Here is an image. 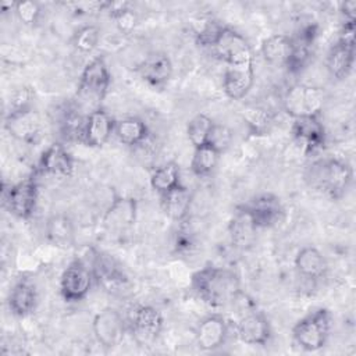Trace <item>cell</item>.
I'll return each mask as SVG.
<instances>
[{"label":"cell","instance_id":"cell-14","mask_svg":"<svg viewBox=\"0 0 356 356\" xmlns=\"http://www.w3.org/2000/svg\"><path fill=\"white\" fill-rule=\"evenodd\" d=\"M291 134L307 154L318 152L325 145V129L320 117L293 118Z\"/></svg>","mask_w":356,"mask_h":356},{"label":"cell","instance_id":"cell-22","mask_svg":"<svg viewBox=\"0 0 356 356\" xmlns=\"http://www.w3.org/2000/svg\"><path fill=\"white\" fill-rule=\"evenodd\" d=\"M93 277L102 284V286L113 293L124 291L125 285L128 284L127 277L122 274L118 267H115L108 259L97 253L93 260V267H92Z\"/></svg>","mask_w":356,"mask_h":356},{"label":"cell","instance_id":"cell-33","mask_svg":"<svg viewBox=\"0 0 356 356\" xmlns=\"http://www.w3.org/2000/svg\"><path fill=\"white\" fill-rule=\"evenodd\" d=\"M100 31L95 25L81 26L72 36L74 47L81 53H90L99 43Z\"/></svg>","mask_w":356,"mask_h":356},{"label":"cell","instance_id":"cell-26","mask_svg":"<svg viewBox=\"0 0 356 356\" xmlns=\"http://www.w3.org/2000/svg\"><path fill=\"white\" fill-rule=\"evenodd\" d=\"M46 238L57 248H70L75 241V229L70 217L65 214L51 216L46 222Z\"/></svg>","mask_w":356,"mask_h":356},{"label":"cell","instance_id":"cell-12","mask_svg":"<svg viewBox=\"0 0 356 356\" xmlns=\"http://www.w3.org/2000/svg\"><path fill=\"white\" fill-rule=\"evenodd\" d=\"M236 337L246 345L264 346L271 339V327L267 317L256 309H245L235 325Z\"/></svg>","mask_w":356,"mask_h":356},{"label":"cell","instance_id":"cell-27","mask_svg":"<svg viewBox=\"0 0 356 356\" xmlns=\"http://www.w3.org/2000/svg\"><path fill=\"white\" fill-rule=\"evenodd\" d=\"M292 42L286 35H271L261 42V56L264 60L275 67H285L291 54Z\"/></svg>","mask_w":356,"mask_h":356},{"label":"cell","instance_id":"cell-37","mask_svg":"<svg viewBox=\"0 0 356 356\" xmlns=\"http://www.w3.org/2000/svg\"><path fill=\"white\" fill-rule=\"evenodd\" d=\"M232 134L225 125H220L214 122V127L211 129V134L209 136V145L216 147L220 153H222L231 143Z\"/></svg>","mask_w":356,"mask_h":356},{"label":"cell","instance_id":"cell-17","mask_svg":"<svg viewBox=\"0 0 356 356\" xmlns=\"http://www.w3.org/2000/svg\"><path fill=\"white\" fill-rule=\"evenodd\" d=\"M140 78L153 88H164L172 76V63L163 51H153L136 68Z\"/></svg>","mask_w":356,"mask_h":356},{"label":"cell","instance_id":"cell-15","mask_svg":"<svg viewBox=\"0 0 356 356\" xmlns=\"http://www.w3.org/2000/svg\"><path fill=\"white\" fill-rule=\"evenodd\" d=\"M114 118L103 108H95L86 115L81 142L90 147H102L114 134Z\"/></svg>","mask_w":356,"mask_h":356},{"label":"cell","instance_id":"cell-24","mask_svg":"<svg viewBox=\"0 0 356 356\" xmlns=\"http://www.w3.org/2000/svg\"><path fill=\"white\" fill-rule=\"evenodd\" d=\"M355 61V46L337 40L327 54V70L335 79H343L352 71Z\"/></svg>","mask_w":356,"mask_h":356},{"label":"cell","instance_id":"cell-35","mask_svg":"<svg viewBox=\"0 0 356 356\" xmlns=\"http://www.w3.org/2000/svg\"><path fill=\"white\" fill-rule=\"evenodd\" d=\"M40 6L36 1L25 0V1H17L14 13L17 14L18 19L25 25H33L38 22L40 17Z\"/></svg>","mask_w":356,"mask_h":356},{"label":"cell","instance_id":"cell-19","mask_svg":"<svg viewBox=\"0 0 356 356\" xmlns=\"http://www.w3.org/2000/svg\"><path fill=\"white\" fill-rule=\"evenodd\" d=\"M192 195L182 184L160 195V206L163 213L172 221L181 222L186 218L191 209Z\"/></svg>","mask_w":356,"mask_h":356},{"label":"cell","instance_id":"cell-5","mask_svg":"<svg viewBox=\"0 0 356 356\" xmlns=\"http://www.w3.org/2000/svg\"><path fill=\"white\" fill-rule=\"evenodd\" d=\"M325 95L321 88L296 83L286 89L282 106L288 115L292 118L302 117H320L324 108Z\"/></svg>","mask_w":356,"mask_h":356},{"label":"cell","instance_id":"cell-20","mask_svg":"<svg viewBox=\"0 0 356 356\" xmlns=\"http://www.w3.org/2000/svg\"><path fill=\"white\" fill-rule=\"evenodd\" d=\"M136 202L132 197L115 196L104 214V224L110 229H125L135 222Z\"/></svg>","mask_w":356,"mask_h":356},{"label":"cell","instance_id":"cell-21","mask_svg":"<svg viewBox=\"0 0 356 356\" xmlns=\"http://www.w3.org/2000/svg\"><path fill=\"white\" fill-rule=\"evenodd\" d=\"M295 268L306 280L317 281L327 274V260L314 246L302 248L295 256Z\"/></svg>","mask_w":356,"mask_h":356},{"label":"cell","instance_id":"cell-18","mask_svg":"<svg viewBox=\"0 0 356 356\" xmlns=\"http://www.w3.org/2000/svg\"><path fill=\"white\" fill-rule=\"evenodd\" d=\"M39 168L49 175L70 177L74 171V159L63 145L53 143L42 153Z\"/></svg>","mask_w":356,"mask_h":356},{"label":"cell","instance_id":"cell-31","mask_svg":"<svg viewBox=\"0 0 356 356\" xmlns=\"http://www.w3.org/2000/svg\"><path fill=\"white\" fill-rule=\"evenodd\" d=\"M214 127V121L206 114H196L188 121L186 135L193 147L203 146L209 142V136Z\"/></svg>","mask_w":356,"mask_h":356},{"label":"cell","instance_id":"cell-9","mask_svg":"<svg viewBox=\"0 0 356 356\" xmlns=\"http://www.w3.org/2000/svg\"><path fill=\"white\" fill-rule=\"evenodd\" d=\"M4 128L17 140L32 143L40 134V115L31 104L11 108L4 120Z\"/></svg>","mask_w":356,"mask_h":356},{"label":"cell","instance_id":"cell-10","mask_svg":"<svg viewBox=\"0 0 356 356\" xmlns=\"http://www.w3.org/2000/svg\"><path fill=\"white\" fill-rule=\"evenodd\" d=\"M39 188L33 178H26L15 185H11L7 191H3V202L11 214L21 220H28L38 203Z\"/></svg>","mask_w":356,"mask_h":356},{"label":"cell","instance_id":"cell-8","mask_svg":"<svg viewBox=\"0 0 356 356\" xmlns=\"http://www.w3.org/2000/svg\"><path fill=\"white\" fill-rule=\"evenodd\" d=\"M238 207L248 214L256 228L273 227L284 217V206L273 193L257 195Z\"/></svg>","mask_w":356,"mask_h":356},{"label":"cell","instance_id":"cell-39","mask_svg":"<svg viewBox=\"0 0 356 356\" xmlns=\"http://www.w3.org/2000/svg\"><path fill=\"white\" fill-rule=\"evenodd\" d=\"M15 6H17V1H1V3H0V8H1L3 13L15 10Z\"/></svg>","mask_w":356,"mask_h":356},{"label":"cell","instance_id":"cell-16","mask_svg":"<svg viewBox=\"0 0 356 356\" xmlns=\"http://www.w3.org/2000/svg\"><path fill=\"white\" fill-rule=\"evenodd\" d=\"M228 335V323L221 314H210L202 318L195 331V339L202 350L220 348Z\"/></svg>","mask_w":356,"mask_h":356},{"label":"cell","instance_id":"cell-34","mask_svg":"<svg viewBox=\"0 0 356 356\" xmlns=\"http://www.w3.org/2000/svg\"><path fill=\"white\" fill-rule=\"evenodd\" d=\"M245 121L248 124L249 131L253 135H263L268 132L273 124V115L266 108L253 107L248 110V114L245 115Z\"/></svg>","mask_w":356,"mask_h":356},{"label":"cell","instance_id":"cell-25","mask_svg":"<svg viewBox=\"0 0 356 356\" xmlns=\"http://www.w3.org/2000/svg\"><path fill=\"white\" fill-rule=\"evenodd\" d=\"M114 135L127 146H139L149 138V128L146 122L139 117H127L115 121Z\"/></svg>","mask_w":356,"mask_h":356},{"label":"cell","instance_id":"cell-30","mask_svg":"<svg viewBox=\"0 0 356 356\" xmlns=\"http://www.w3.org/2000/svg\"><path fill=\"white\" fill-rule=\"evenodd\" d=\"M179 184V168L178 164L174 161L164 163L163 165L157 167L150 175V186L159 195L172 189Z\"/></svg>","mask_w":356,"mask_h":356},{"label":"cell","instance_id":"cell-36","mask_svg":"<svg viewBox=\"0 0 356 356\" xmlns=\"http://www.w3.org/2000/svg\"><path fill=\"white\" fill-rule=\"evenodd\" d=\"M222 29H224V26L220 25L217 21L209 19L196 32V40H197V43L200 46H210V47H213Z\"/></svg>","mask_w":356,"mask_h":356},{"label":"cell","instance_id":"cell-11","mask_svg":"<svg viewBox=\"0 0 356 356\" xmlns=\"http://www.w3.org/2000/svg\"><path fill=\"white\" fill-rule=\"evenodd\" d=\"M96 341L106 349H113L121 343L125 335V323L121 313L114 307L102 309L92 321Z\"/></svg>","mask_w":356,"mask_h":356},{"label":"cell","instance_id":"cell-38","mask_svg":"<svg viewBox=\"0 0 356 356\" xmlns=\"http://www.w3.org/2000/svg\"><path fill=\"white\" fill-rule=\"evenodd\" d=\"M341 13L343 15V21H356V1L349 0L342 3Z\"/></svg>","mask_w":356,"mask_h":356},{"label":"cell","instance_id":"cell-13","mask_svg":"<svg viewBox=\"0 0 356 356\" xmlns=\"http://www.w3.org/2000/svg\"><path fill=\"white\" fill-rule=\"evenodd\" d=\"M164 325L161 313L153 306H139L132 318V335L140 346H150L160 335Z\"/></svg>","mask_w":356,"mask_h":356},{"label":"cell","instance_id":"cell-23","mask_svg":"<svg viewBox=\"0 0 356 356\" xmlns=\"http://www.w3.org/2000/svg\"><path fill=\"white\" fill-rule=\"evenodd\" d=\"M38 303L35 285L28 280H19L8 295V307L17 317H25L33 312Z\"/></svg>","mask_w":356,"mask_h":356},{"label":"cell","instance_id":"cell-4","mask_svg":"<svg viewBox=\"0 0 356 356\" xmlns=\"http://www.w3.org/2000/svg\"><path fill=\"white\" fill-rule=\"evenodd\" d=\"M312 184L321 189L331 199L342 197L352 184V167L339 159H327L316 161L309 175Z\"/></svg>","mask_w":356,"mask_h":356},{"label":"cell","instance_id":"cell-29","mask_svg":"<svg viewBox=\"0 0 356 356\" xmlns=\"http://www.w3.org/2000/svg\"><path fill=\"white\" fill-rule=\"evenodd\" d=\"M220 154L221 153L209 143L195 147L193 156L191 160V171L196 177H206L211 174V171L216 168L218 163Z\"/></svg>","mask_w":356,"mask_h":356},{"label":"cell","instance_id":"cell-32","mask_svg":"<svg viewBox=\"0 0 356 356\" xmlns=\"http://www.w3.org/2000/svg\"><path fill=\"white\" fill-rule=\"evenodd\" d=\"M107 11L113 18L115 26L122 33H131L138 25V15L134 13V10L129 7L128 3L110 1Z\"/></svg>","mask_w":356,"mask_h":356},{"label":"cell","instance_id":"cell-28","mask_svg":"<svg viewBox=\"0 0 356 356\" xmlns=\"http://www.w3.org/2000/svg\"><path fill=\"white\" fill-rule=\"evenodd\" d=\"M256 231L257 228L248 217V214L236 207V211L229 222V236L232 243L241 249L250 246L254 242Z\"/></svg>","mask_w":356,"mask_h":356},{"label":"cell","instance_id":"cell-3","mask_svg":"<svg viewBox=\"0 0 356 356\" xmlns=\"http://www.w3.org/2000/svg\"><path fill=\"white\" fill-rule=\"evenodd\" d=\"M332 327L331 312L325 307H317L303 316L292 328L295 343L306 350L316 352L325 346Z\"/></svg>","mask_w":356,"mask_h":356},{"label":"cell","instance_id":"cell-6","mask_svg":"<svg viewBox=\"0 0 356 356\" xmlns=\"http://www.w3.org/2000/svg\"><path fill=\"white\" fill-rule=\"evenodd\" d=\"M111 83V75L103 57L90 60L82 70L78 81L76 95L90 104H100Z\"/></svg>","mask_w":356,"mask_h":356},{"label":"cell","instance_id":"cell-1","mask_svg":"<svg viewBox=\"0 0 356 356\" xmlns=\"http://www.w3.org/2000/svg\"><path fill=\"white\" fill-rule=\"evenodd\" d=\"M225 63L222 75L224 93L232 100L243 99L253 86V50L249 42L232 28L224 26L213 46Z\"/></svg>","mask_w":356,"mask_h":356},{"label":"cell","instance_id":"cell-2","mask_svg":"<svg viewBox=\"0 0 356 356\" xmlns=\"http://www.w3.org/2000/svg\"><path fill=\"white\" fill-rule=\"evenodd\" d=\"M193 292L210 307H225L242 293L239 277L227 267L207 264L191 277Z\"/></svg>","mask_w":356,"mask_h":356},{"label":"cell","instance_id":"cell-7","mask_svg":"<svg viewBox=\"0 0 356 356\" xmlns=\"http://www.w3.org/2000/svg\"><path fill=\"white\" fill-rule=\"evenodd\" d=\"M92 270L82 261H71L60 277V295L65 302L82 300L92 288Z\"/></svg>","mask_w":356,"mask_h":356}]
</instances>
